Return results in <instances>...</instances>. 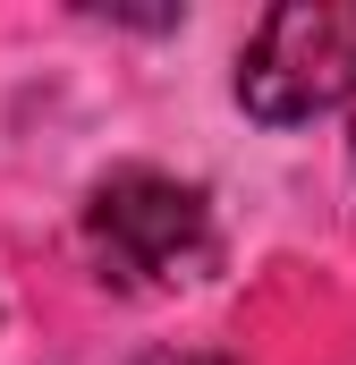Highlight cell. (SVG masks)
I'll list each match as a JSON object with an SVG mask.
<instances>
[{"mask_svg":"<svg viewBox=\"0 0 356 365\" xmlns=\"http://www.w3.org/2000/svg\"><path fill=\"white\" fill-rule=\"evenodd\" d=\"M238 102L263 128L356 110V0H280L238 60Z\"/></svg>","mask_w":356,"mask_h":365,"instance_id":"2","label":"cell"},{"mask_svg":"<svg viewBox=\"0 0 356 365\" xmlns=\"http://www.w3.org/2000/svg\"><path fill=\"white\" fill-rule=\"evenodd\" d=\"M348 145H356V128H348Z\"/></svg>","mask_w":356,"mask_h":365,"instance_id":"4","label":"cell"},{"mask_svg":"<svg viewBox=\"0 0 356 365\" xmlns=\"http://www.w3.org/2000/svg\"><path fill=\"white\" fill-rule=\"evenodd\" d=\"M136 365H238L229 349H204V340H162V349H145Z\"/></svg>","mask_w":356,"mask_h":365,"instance_id":"3","label":"cell"},{"mask_svg":"<svg viewBox=\"0 0 356 365\" xmlns=\"http://www.w3.org/2000/svg\"><path fill=\"white\" fill-rule=\"evenodd\" d=\"M85 255L110 289L170 297L221 264V230H212L204 187L170 179V170H110L85 204Z\"/></svg>","mask_w":356,"mask_h":365,"instance_id":"1","label":"cell"}]
</instances>
